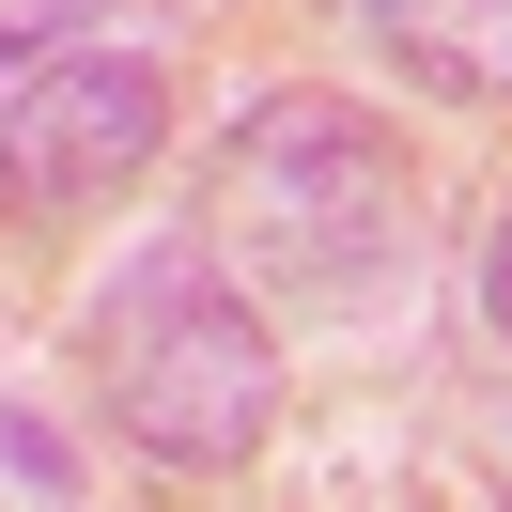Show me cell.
Segmentation results:
<instances>
[{"label": "cell", "mask_w": 512, "mask_h": 512, "mask_svg": "<svg viewBox=\"0 0 512 512\" xmlns=\"http://www.w3.org/2000/svg\"><path fill=\"white\" fill-rule=\"evenodd\" d=\"M481 326H497V342H512V218L481 233Z\"/></svg>", "instance_id": "obj_5"}, {"label": "cell", "mask_w": 512, "mask_h": 512, "mask_svg": "<svg viewBox=\"0 0 512 512\" xmlns=\"http://www.w3.org/2000/svg\"><path fill=\"white\" fill-rule=\"evenodd\" d=\"M171 156V78L140 47H47L0 109V202L16 218H94Z\"/></svg>", "instance_id": "obj_3"}, {"label": "cell", "mask_w": 512, "mask_h": 512, "mask_svg": "<svg viewBox=\"0 0 512 512\" xmlns=\"http://www.w3.org/2000/svg\"><path fill=\"white\" fill-rule=\"evenodd\" d=\"M94 404L125 419V450L218 481L280 435V342H264V311L202 249H140L94 295Z\"/></svg>", "instance_id": "obj_2"}, {"label": "cell", "mask_w": 512, "mask_h": 512, "mask_svg": "<svg viewBox=\"0 0 512 512\" xmlns=\"http://www.w3.org/2000/svg\"><path fill=\"white\" fill-rule=\"evenodd\" d=\"M373 47L450 109H497L512 94V0H373Z\"/></svg>", "instance_id": "obj_4"}, {"label": "cell", "mask_w": 512, "mask_h": 512, "mask_svg": "<svg viewBox=\"0 0 512 512\" xmlns=\"http://www.w3.org/2000/svg\"><path fill=\"white\" fill-rule=\"evenodd\" d=\"M202 264H249L280 311H373L404 280V171L326 94H264L202 171Z\"/></svg>", "instance_id": "obj_1"}, {"label": "cell", "mask_w": 512, "mask_h": 512, "mask_svg": "<svg viewBox=\"0 0 512 512\" xmlns=\"http://www.w3.org/2000/svg\"><path fill=\"white\" fill-rule=\"evenodd\" d=\"M0 78H32V32H0Z\"/></svg>", "instance_id": "obj_6"}]
</instances>
